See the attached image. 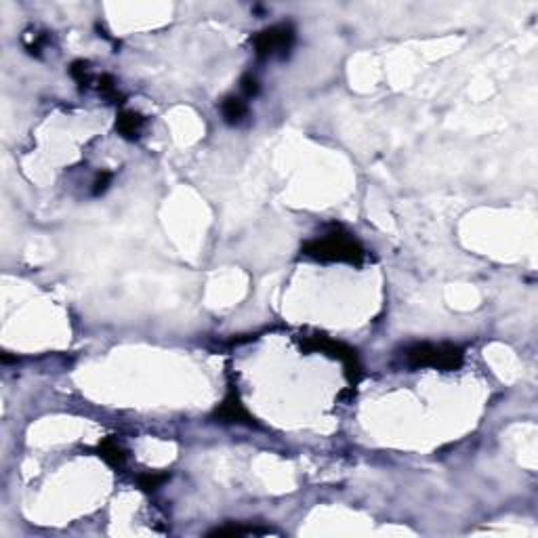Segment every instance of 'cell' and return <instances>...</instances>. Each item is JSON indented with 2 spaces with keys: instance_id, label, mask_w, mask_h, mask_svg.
I'll return each instance as SVG.
<instances>
[{
  "instance_id": "8992f818",
  "label": "cell",
  "mask_w": 538,
  "mask_h": 538,
  "mask_svg": "<svg viewBox=\"0 0 538 538\" xmlns=\"http://www.w3.org/2000/svg\"><path fill=\"white\" fill-rule=\"evenodd\" d=\"M249 108H246V101L242 97H236V95H230L221 101V114H223V120L227 125H238L242 123V118L246 116Z\"/></svg>"
},
{
  "instance_id": "3957f363",
  "label": "cell",
  "mask_w": 538,
  "mask_h": 538,
  "mask_svg": "<svg viewBox=\"0 0 538 538\" xmlns=\"http://www.w3.org/2000/svg\"><path fill=\"white\" fill-rule=\"evenodd\" d=\"M255 44V53L265 59V57H284L288 55V51L292 49L294 44V30L290 23H280V25H273V27H268L263 32H259L253 40Z\"/></svg>"
},
{
  "instance_id": "5b68a950",
  "label": "cell",
  "mask_w": 538,
  "mask_h": 538,
  "mask_svg": "<svg viewBox=\"0 0 538 538\" xmlns=\"http://www.w3.org/2000/svg\"><path fill=\"white\" fill-rule=\"evenodd\" d=\"M217 414L223 418V420H230V423H244V425H253V416L249 414V410L242 406V402L238 400V396H227V400L223 402V406L217 410Z\"/></svg>"
},
{
  "instance_id": "30bf717a",
  "label": "cell",
  "mask_w": 538,
  "mask_h": 538,
  "mask_svg": "<svg viewBox=\"0 0 538 538\" xmlns=\"http://www.w3.org/2000/svg\"><path fill=\"white\" fill-rule=\"evenodd\" d=\"M162 482H166V473H158V475H141L139 477V486L143 488V490H156Z\"/></svg>"
},
{
  "instance_id": "ba28073f",
  "label": "cell",
  "mask_w": 538,
  "mask_h": 538,
  "mask_svg": "<svg viewBox=\"0 0 538 538\" xmlns=\"http://www.w3.org/2000/svg\"><path fill=\"white\" fill-rule=\"evenodd\" d=\"M99 454H101V458L110 465V467H123L125 465V461H127V454H125V450L120 448V444L116 442V439H104L101 444H99Z\"/></svg>"
},
{
  "instance_id": "8fae6325",
  "label": "cell",
  "mask_w": 538,
  "mask_h": 538,
  "mask_svg": "<svg viewBox=\"0 0 538 538\" xmlns=\"http://www.w3.org/2000/svg\"><path fill=\"white\" fill-rule=\"evenodd\" d=\"M110 181H112V173L104 170V173H101V175H99V177L95 179V183H93V194H95V196L104 194V192L108 189Z\"/></svg>"
},
{
  "instance_id": "277c9868",
  "label": "cell",
  "mask_w": 538,
  "mask_h": 538,
  "mask_svg": "<svg viewBox=\"0 0 538 538\" xmlns=\"http://www.w3.org/2000/svg\"><path fill=\"white\" fill-rule=\"evenodd\" d=\"M305 347L307 349H313V351H324L332 358H337L339 362L345 364L347 373H349V379L351 381H358L360 377V364H358V356L351 347L339 343V341H332V339H326V337H307L305 339Z\"/></svg>"
},
{
  "instance_id": "7c38bea8",
  "label": "cell",
  "mask_w": 538,
  "mask_h": 538,
  "mask_svg": "<svg viewBox=\"0 0 538 538\" xmlns=\"http://www.w3.org/2000/svg\"><path fill=\"white\" fill-rule=\"evenodd\" d=\"M242 93H244V97H255V95L259 93V82H257V78L244 76V78H242Z\"/></svg>"
},
{
  "instance_id": "7a4b0ae2",
  "label": "cell",
  "mask_w": 538,
  "mask_h": 538,
  "mask_svg": "<svg viewBox=\"0 0 538 538\" xmlns=\"http://www.w3.org/2000/svg\"><path fill=\"white\" fill-rule=\"evenodd\" d=\"M463 349L450 343H418L406 351V360L414 368H437V370H456L463 364Z\"/></svg>"
},
{
  "instance_id": "9c48e42d",
  "label": "cell",
  "mask_w": 538,
  "mask_h": 538,
  "mask_svg": "<svg viewBox=\"0 0 538 538\" xmlns=\"http://www.w3.org/2000/svg\"><path fill=\"white\" fill-rule=\"evenodd\" d=\"M251 534H265V530L251 528V526H225V528H217L208 537H251Z\"/></svg>"
},
{
  "instance_id": "52a82bcc",
  "label": "cell",
  "mask_w": 538,
  "mask_h": 538,
  "mask_svg": "<svg viewBox=\"0 0 538 538\" xmlns=\"http://www.w3.org/2000/svg\"><path fill=\"white\" fill-rule=\"evenodd\" d=\"M145 125V118L137 112H120L118 120H116V131L123 134L125 139H137L141 129Z\"/></svg>"
},
{
  "instance_id": "6da1fadb",
  "label": "cell",
  "mask_w": 538,
  "mask_h": 538,
  "mask_svg": "<svg viewBox=\"0 0 538 538\" xmlns=\"http://www.w3.org/2000/svg\"><path fill=\"white\" fill-rule=\"evenodd\" d=\"M303 253L320 261H339V263H351V265H360L364 261L362 244L349 234L341 232L339 227L324 234L322 238L307 242L303 246Z\"/></svg>"
}]
</instances>
